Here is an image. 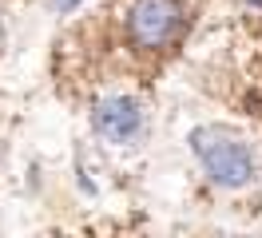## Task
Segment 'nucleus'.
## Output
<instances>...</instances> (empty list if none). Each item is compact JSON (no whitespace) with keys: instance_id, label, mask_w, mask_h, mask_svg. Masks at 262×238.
Returning <instances> with one entry per match:
<instances>
[{"instance_id":"obj_1","label":"nucleus","mask_w":262,"mask_h":238,"mask_svg":"<svg viewBox=\"0 0 262 238\" xmlns=\"http://www.w3.org/2000/svg\"><path fill=\"white\" fill-rule=\"evenodd\" d=\"M187 143H191V155L199 159L203 175L214 187L238 190L254 179V151L227 127H195Z\"/></svg>"},{"instance_id":"obj_2","label":"nucleus","mask_w":262,"mask_h":238,"mask_svg":"<svg viewBox=\"0 0 262 238\" xmlns=\"http://www.w3.org/2000/svg\"><path fill=\"white\" fill-rule=\"evenodd\" d=\"M183 0H131L123 12V36L135 52H163L183 36Z\"/></svg>"},{"instance_id":"obj_3","label":"nucleus","mask_w":262,"mask_h":238,"mask_svg":"<svg viewBox=\"0 0 262 238\" xmlns=\"http://www.w3.org/2000/svg\"><path fill=\"white\" fill-rule=\"evenodd\" d=\"M143 127V111L131 95H103L92 107V131L107 143H131Z\"/></svg>"},{"instance_id":"obj_4","label":"nucleus","mask_w":262,"mask_h":238,"mask_svg":"<svg viewBox=\"0 0 262 238\" xmlns=\"http://www.w3.org/2000/svg\"><path fill=\"white\" fill-rule=\"evenodd\" d=\"M52 4H56V8H60V12H68V8H72V4H76V0H52Z\"/></svg>"}]
</instances>
